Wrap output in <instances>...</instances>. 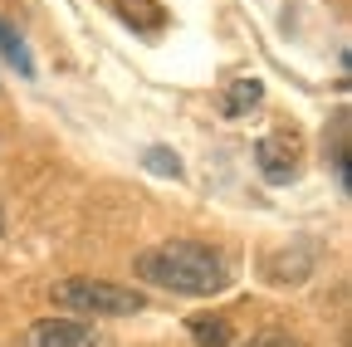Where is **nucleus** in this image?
I'll use <instances>...</instances> for the list:
<instances>
[{
    "mask_svg": "<svg viewBox=\"0 0 352 347\" xmlns=\"http://www.w3.org/2000/svg\"><path fill=\"white\" fill-rule=\"evenodd\" d=\"M191 337L201 347H226L230 342V323L226 318H191Z\"/></svg>",
    "mask_w": 352,
    "mask_h": 347,
    "instance_id": "obj_7",
    "label": "nucleus"
},
{
    "mask_svg": "<svg viewBox=\"0 0 352 347\" xmlns=\"http://www.w3.org/2000/svg\"><path fill=\"white\" fill-rule=\"evenodd\" d=\"M0 49H6V59L20 69V74H34V64H30V54H25V45H20V34L6 25V20H0Z\"/></svg>",
    "mask_w": 352,
    "mask_h": 347,
    "instance_id": "obj_8",
    "label": "nucleus"
},
{
    "mask_svg": "<svg viewBox=\"0 0 352 347\" xmlns=\"http://www.w3.org/2000/svg\"><path fill=\"white\" fill-rule=\"evenodd\" d=\"M333 177L338 186H347V108L333 113Z\"/></svg>",
    "mask_w": 352,
    "mask_h": 347,
    "instance_id": "obj_6",
    "label": "nucleus"
},
{
    "mask_svg": "<svg viewBox=\"0 0 352 347\" xmlns=\"http://www.w3.org/2000/svg\"><path fill=\"white\" fill-rule=\"evenodd\" d=\"M259 93H264V83H259V78H230V83H226V98H220V108H226L230 117H240V113L259 108Z\"/></svg>",
    "mask_w": 352,
    "mask_h": 347,
    "instance_id": "obj_5",
    "label": "nucleus"
},
{
    "mask_svg": "<svg viewBox=\"0 0 352 347\" xmlns=\"http://www.w3.org/2000/svg\"><path fill=\"white\" fill-rule=\"evenodd\" d=\"M147 166L157 171V177H182V161H176V152H166V147H152L147 152Z\"/></svg>",
    "mask_w": 352,
    "mask_h": 347,
    "instance_id": "obj_9",
    "label": "nucleus"
},
{
    "mask_svg": "<svg viewBox=\"0 0 352 347\" xmlns=\"http://www.w3.org/2000/svg\"><path fill=\"white\" fill-rule=\"evenodd\" d=\"M298 157H303L298 133H284V127H274V133H264V137L254 142V161H259V171H264V181H274V186L294 181Z\"/></svg>",
    "mask_w": 352,
    "mask_h": 347,
    "instance_id": "obj_3",
    "label": "nucleus"
},
{
    "mask_svg": "<svg viewBox=\"0 0 352 347\" xmlns=\"http://www.w3.org/2000/svg\"><path fill=\"white\" fill-rule=\"evenodd\" d=\"M30 347H113L98 328L74 323V318H44L30 328Z\"/></svg>",
    "mask_w": 352,
    "mask_h": 347,
    "instance_id": "obj_4",
    "label": "nucleus"
},
{
    "mask_svg": "<svg viewBox=\"0 0 352 347\" xmlns=\"http://www.w3.org/2000/svg\"><path fill=\"white\" fill-rule=\"evenodd\" d=\"M250 347H303L298 337H289V333H259Z\"/></svg>",
    "mask_w": 352,
    "mask_h": 347,
    "instance_id": "obj_10",
    "label": "nucleus"
},
{
    "mask_svg": "<svg viewBox=\"0 0 352 347\" xmlns=\"http://www.w3.org/2000/svg\"><path fill=\"white\" fill-rule=\"evenodd\" d=\"M54 303L83 318H132L147 309V298L138 289H122L113 279H64L54 284Z\"/></svg>",
    "mask_w": 352,
    "mask_h": 347,
    "instance_id": "obj_2",
    "label": "nucleus"
},
{
    "mask_svg": "<svg viewBox=\"0 0 352 347\" xmlns=\"http://www.w3.org/2000/svg\"><path fill=\"white\" fill-rule=\"evenodd\" d=\"M138 279L182 298H215L230 289V265L220 259V249L201 240H171L147 254H138Z\"/></svg>",
    "mask_w": 352,
    "mask_h": 347,
    "instance_id": "obj_1",
    "label": "nucleus"
}]
</instances>
